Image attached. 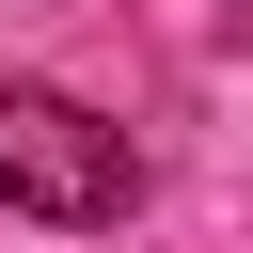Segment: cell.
<instances>
[{
	"mask_svg": "<svg viewBox=\"0 0 253 253\" xmlns=\"http://www.w3.org/2000/svg\"><path fill=\"white\" fill-rule=\"evenodd\" d=\"M0 206L95 237V221L142 206V142L111 111H79V95H47V79H0Z\"/></svg>",
	"mask_w": 253,
	"mask_h": 253,
	"instance_id": "cell-1",
	"label": "cell"
}]
</instances>
